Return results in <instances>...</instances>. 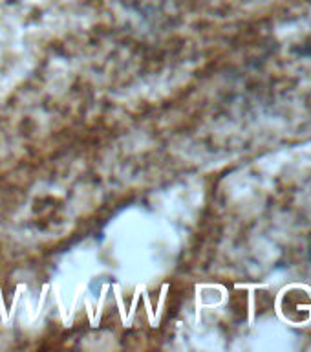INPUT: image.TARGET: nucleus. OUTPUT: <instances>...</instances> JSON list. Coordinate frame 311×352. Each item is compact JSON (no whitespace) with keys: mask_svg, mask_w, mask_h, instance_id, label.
Instances as JSON below:
<instances>
[{"mask_svg":"<svg viewBox=\"0 0 311 352\" xmlns=\"http://www.w3.org/2000/svg\"><path fill=\"white\" fill-rule=\"evenodd\" d=\"M308 257H310V263H311V239H310V244H308Z\"/></svg>","mask_w":311,"mask_h":352,"instance_id":"f257e3e1","label":"nucleus"}]
</instances>
